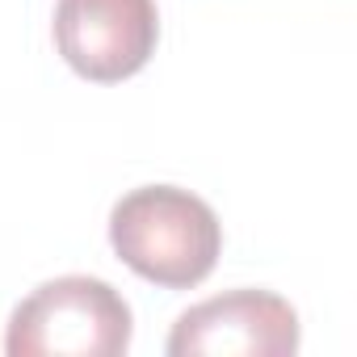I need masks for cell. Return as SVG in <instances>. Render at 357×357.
<instances>
[{
    "label": "cell",
    "mask_w": 357,
    "mask_h": 357,
    "mask_svg": "<svg viewBox=\"0 0 357 357\" xmlns=\"http://www.w3.org/2000/svg\"><path fill=\"white\" fill-rule=\"evenodd\" d=\"M160 38L155 0H59L55 47L72 72L93 84L135 76Z\"/></svg>",
    "instance_id": "cell-3"
},
{
    "label": "cell",
    "mask_w": 357,
    "mask_h": 357,
    "mask_svg": "<svg viewBox=\"0 0 357 357\" xmlns=\"http://www.w3.org/2000/svg\"><path fill=\"white\" fill-rule=\"evenodd\" d=\"M109 244L139 278L168 290H190L211 278L223 252V227L198 194L176 185H143L114 202Z\"/></svg>",
    "instance_id": "cell-1"
},
{
    "label": "cell",
    "mask_w": 357,
    "mask_h": 357,
    "mask_svg": "<svg viewBox=\"0 0 357 357\" xmlns=\"http://www.w3.org/2000/svg\"><path fill=\"white\" fill-rule=\"evenodd\" d=\"M130 344V307L101 278H55L17 303L9 357H118Z\"/></svg>",
    "instance_id": "cell-2"
},
{
    "label": "cell",
    "mask_w": 357,
    "mask_h": 357,
    "mask_svg": "<svg viewBox=\"0 0 357 357\" xmlns=\"http://www.w3.org/2000/svg\"><path fill=\"white\" fill-rule=\"evenodd\" d=\"M298 349V315L282 294L231 290L190 307L172 324V357H290Z\"/></svg>",
    "instance_id": "cell-4"
}]
</instances>
